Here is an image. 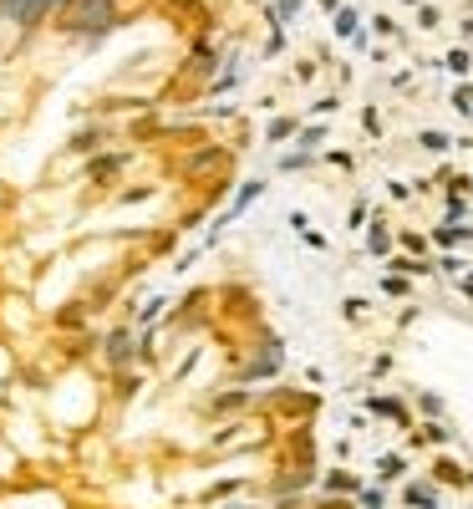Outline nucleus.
Returning a JSON list of instances; mask_svg holds the SVG:
<instances>
[{
	"label": "nucleus",
	"instance_id": "11",
	"mask_svg": "<svg viewBox=\"0 0 473 509\" xmlns=\"http://www.w3.org/2000/svg\"><path fill=\"white\" fill-rule=\"evenodd\" d=\"M407 504H412V509H432L438 499H432V489H428V484H412V489H407Z\"/></svg>",
	"mask_w": 473,
	"mask_h": 509
},
{
	"label": "nucleus",
	"instance_id": "23",
	"mask_svg": "<svg viewBox=\"0 0 473 509\" xmlns=\"http://www.w3.org/2000/svg\"><path fill=\"white\" fill-rule=\"evenodd\" d=\"M306 245H311V250H326V234H321V229H311V225H306Z\"/></svg>",
	"mask_w": 473,
	"mask_h": 509
},
{
	"label": "nucleus",
	"instance_id": "21",
	"mask_svg": "<svg viewBox=\"0 0 473 509\" xmlns=\"http://www.w3.org/2000/svg\"><path fill=\"white\" fill-rule=\"evenodd\" d=\"M341 311H346V321H361V316H366V301H346Z\"/></svg>",
	"mask_w": 473,
	"mask_h": 509
},
{
	"label": "nucleus",
	"instance_id": "15",
	"mask_svg": "<svg viewBox=\"0 0 473 509\" xmlns=\"http://www.w3.org/2000/svg\"><path fill=\"white\" fill-rule=\"evenodd\" d=\"M336 36H357V10H336Z\"/></svg>",
	"mask_w": 473,
	"mask_h": 509
},
{
	"label": "nucleus",
	"instance_id": "10",
	"mask_svg": "<svg viewBox=\"0 0 473 509\" xmlns=\"http://www.w3.org/2000/svg\"><path fill=\"white\" fill-rule=\"evenodd\" d=\"M102 138H107L102 127H87V133H76V138H72V153H92V148H97Z\"/></svg>",
	"mask_w": 473,
	"mask_h": 509
},
{
	"label": "nucleus",
	"instance_id": "25",
	"mask_svg": "<svg viewBox=\"0 0 473 509\" xmlns=\"http://www.w3.org/2000/svg\"><path fill=\"white\" fill-rule=\"evenodd\" d=\"M407 6H417V0H407Z\"/></svg>",
	"mask_w": 473,
	"mask_h": 509
},
{
	"label": "nucleus",
	"instance_id": "20",
	"mask_svg": "<svg viewBox=\"0 0 473 509\" xmlns=\"http://www.w3.org/2000/svg\"><path fill=\"white\" fill-rule=\"evenodd\" d=\"M448 72H458V76L468 72V51H448Z\"/></svg>",
	"mask_w": 473,
	"mask_h": 509
},
{
	"label": "nucleus",
	"instance_id": "17",
	"mask_svg": "<svg viewBox=\"0 0 473 509\" xmlns=\"http://www.w3.org/2000/svg\"><path fill=\"white\" fill-rule=\"evenodd\" d=\"M357 499H361V509H382L387 494H382V489H357Z\"/></svg>",
	"mask_w": 473,
	"mask_h": 509
},
{
	"label": "nucleus",
	"instance_id": "14",
	"mask_svg": "<svg viewBox=\"0 0 473 509\" xmlns=\"http://www.w3.org/2000/svg\"><path fill=\"white\" fill-rule=\"evenodd\" d=\"M412 443H448V428H443V423H428V428H423V433H417Z\"/></svg>",
	"mask_w": 473,
	"mask_h": 509
},
{
	"label": "nucleus",
	"instance_id": "18",
	"mask_svg": "<svg viewBox=\"0 0 473 509\" xmlns=\"http://www.w3.org/2000/svg\"><path fill=\"white\" fill-rule=\"evenodd\" d=\"M382 291H387V295H407V276H397V270H392V276L382 280Z\"/></svg>",
	"mask_w": 473,
	"mask_h": 509
},
{
	"label": "nucleus",
	"instance_id": "4",
	"mask_svg": "<svg viewBox=\"0 0 473 509\" xmlns=\"http://www.w3.org/2000/svg\"><path fill=\"white\" fill-rule=\"evenodd\" d=\"M260 194H265V184H260V178H255V184H244V189H240V199H234V204H229V214H224V219H219V225H229V219H240V214H244V209H249V204H255V199H260Z\"/></svg>",
	"mask_w": 473,
	"mask_h": 509
},
{
	"label": "nucleus",
	"instance_id": "24",
	"mask_svg": "<svg viewBox=\"0 0 473 509\" xmlns=\"http://www.w3.org/2000/svg\"><path fill=\"white\" fill-rule=\"evenodd\" d=\"M224 509H255V504H224Z\"/></svg>",
	"mask_w": 473,
	"mask_h": 509
},
{
	"label": "nucleus",
	"instance_id": "5",
	"mask_svg": "<svg viewBox=\"0 0 473 509\" xmlns=\"http://www.w3.org/2000/svg\"><path fill=\"white\" fill-rule=\"evenodd\" d=\"M87 301H76V306H61V316H56V326H61V331H82V326H87Z\"/></svg>",
	"mask_w": 473,
	"mask_h": 509
},
{
	"label": "nucleus",
	"instance_id": "3",
	"mask_svg": "<svg viewBox=\"0 0 473 509\" xmlns=\"http://www.w3.org/2000/svg\"><path fill=\"white\" fill-rule=\"evenodd\" d=\"M473 240V229H463V225H438L432 229V245L438 250H453V245H468Z\"/></svg>",
	"mask_w": 473,
	"mask_h": 509
},
{
	"label": "nucleus",
	"instance_id": "8",
	"mask_svg": "<svg viewBox=\"0 0 473 509\" xmlns=\"http://www.w3.org/2000/svg\"><path fill=\"white\" fill-rule=\"evenodd\" d=\"M366 408L382 413V417H397V423H407V408H402L397 397H366Z\"/></svg>",
	"mask_w": 473,
	"mask_h": 509
},
{
	"label": "nucleus",
	"instance_id": "22",
	"mask_svg": "<svg viewBox=\"0 0 473 509\" xmlns=\"http://www.w3.org/2000/svg\"><path fill=\"white\" fill-rule=\"evenodd\" d=\"M366 219H372V204H357V209H351V225H357V229L366 225Z\"/></svg>",
	"mask_w": 473,
	"mask_h": 509
},
{
	"label": "nucleus",
	"instance_id": "13",
	"mask_svg": "<svg viewBox=\"0 0 473 509\" xmlns=\"http://www.w3.org/2000/svg\"><path fill=\"white\" fill-rule=\"evenodd\" d=\"M438 484H468V474L458 464H438Z\"/></svg>",
	"mask_w": 473,
	"mask_h": 509
},
{
	"label": "nucleus",
	"instance_id": "9",
	"mask_svg": "<svg viewBox=\"0 0 473 509\" xmlns=\"http://www.w3.org/2000/svg\"><path fill=\"white\" fill-rule=\"evenodd\" d=\"M326 489H341V494H357V489H361V479H357V474H346V468H331V474H326Z\"/></svg>",
	"mask_w": 473,
	"mask_h": 509
},
{
	"label": "nucleus",
	"instance_id": "19",
	"mask_svg": "<svg viewBox=\"0 0 473 509\" xmlns=\"http://www.w3.org/2000/svg\"><path fill=\"white\" fill-rule=\"evenodd\" d=\"M306 163H311V153H300V148H295V153H285V158H280V168H285V174H291V168H306Z\"/></svg>",
	"mask_w": 473,
	"mask_h": 509
},
{
	"label": "nucleus",
	"instance_id": "1",
	"mask_svg": "<svg viewBox=\"0 0 473 509\" xmlns=\"http://www.w3.org/2000/svg\"><path fill=\"white\" fill-rule=\"evenodd\" d=\"M102 362L107 372H133L138 367V326H112L102 342Z\"/></svg>",
	"mask_w": 473,
	"mask_h": 509
},
{
	"label": "nucleus",
	"instance_id": "12",
	"mask_svg": "<svg viewBox=\"0 0 473 509\" xmlns=\"http://www.w3.org/2000/svg\"><path fill=\"white\" fill-rule=\"evenodd\" d=\"M366 250H372V255H387V250H392V234H387L382 225H372V240H366Z\"/></svg>",
	"mask_w": 473,
	"mask_h": 509
},
{
	"label": "nucleus",
	"instance_id": "6",
	"mask_svg": "<svg viewBox=\"0 0 473 509\" xmlns=\"http://www.w3.org/2000/svg\"><path fill=\"white\" fill-rule=\"evenodd\" d=\"M163 311H168V295H153V301L138 311V331H148V326H158V316H163Z\"/></svg>",
	"mask_w": 473,
	"mask_h": 509
},
{
	"label": "nucleus",
	"instance_id": "2",
	"mask_svg": "<svg viewBox=\"0 0 473 509\" xmlns=\"http://www.w3.org/2000/svg\"><path fill=\"white\" fill-rule=\"evenodd\" d=\"M123 168H127V153H102V158H92V163H87V178H97V184H102V178L123 174Z\"/></svg>",
	"mask_w": 473,
	"mask_h": 509
},
{
	"label": "nucleus",
	"instance_id": "16",
	"mask_svg": "<svg viewBox=\"0 0 473 509\" xmlns=\"http://www.w3.org/2000/svg\"><path fill=\"white\" fill-rule=\"evenodd\" d=\"M291 133H295V117H275V123H270V143H280Z\"/></svg>",
	"mask_w": 473,
	"mask_h": 509
},
{
	"label": "nucleus",
	"instance_id": "7",
	"mask_svg": "<svg viewBox=\"0 0 473 509\" xmlns=\"http://www.w3.org/2000/svg\"><path fill=\"white\" fill-rule=\"evenodd\" d=\"M234 408H249V397L244 393H224V397H219V402H209V417H224V413H234Z\"/></svg>",
	"mask_w": 473,
	"mask_h": 509
}]
</instances>
